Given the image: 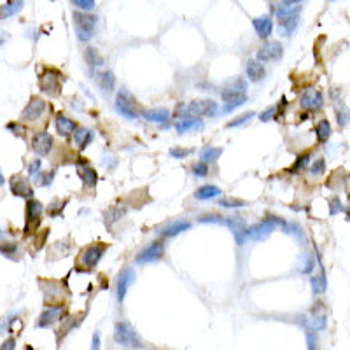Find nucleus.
<instances>
[{
    "instance_id": "1",
    "label": "nucleus",
    "mask_w": 350,
    "mask_h": 350,
    "mask_svg": "<svg viewBox=\"0 0 350 350\" xmlns=\"http://www.w3.org/2000/svg\"><path fill=\"white\" fill-rule=\"evenodd\" d=\"M74 23H76V35L77 40L81 42H88L91 37L95 35L98 25V18L91 13H84V11H74Z\"/></svg>"
},
{
    "instance_id": "2",
    "label": "nucleus",
    "mask_w": 350,
    "mask_h": 350,
    "mask_svg": "<svg viewBox=\"0 0 350 350\" xmlns=\"http://www.w3.org/2000/svg\"><path fill=\"white\" fill-rule=\"evenodd\" d=\"M286 221L280 219L277 216H270L266 219H263L261 223L254 224L250 228H245L244 230V237L245 238H250V240H264L271 231H275V228L278 226H284Z\"/></svg>"
},
{
    "instance_id": "3",
    "label": "nucleus",
    "mask_w": 350,
    "mask_h": 350,
    "mask_svg": "<svg viewBox=\"0 0 350 350\" xmlns=\"http://www.w3.org/2000/svg\"><path fill=\"white\" fill-rule=\"evenodd\" d=\"M114 340L116 343L123 345V347H135L142 348V341H140L138 334L128 322H117L114 327Z\"/></svg>"
},
{
    "instance_id": "4",
    "label": "nucleus",
    "mask_w": 350,
    "mask_h": 350,
    "mask_svg": "<svg viewBox=\"0 0 350 350\" xmlns=\"http://www.w3.org/2000/svg\"><path fill=\"white\" fill-rule=\"evenodd\" d=\"M219 112V105L208 98L193 100L186 105V117H212Z\"/></svg>"
},
{
    "instance_id": "5",
    "label": "nucleus",
    "mask_w": 350,
    "mask_h": 350,
    "mask_svg": "<svg viewBox=\"0 0 350 350\" xmlns=\"http://www.w3.org/2000/svg\"><path fill=\"white\" fill-rule=\"evenodd\" d=\"M107 252V244H91L88 247H84L81 250L79 256V263L81 266H84L86 270H93L98 263H100L102 256Z\"/></svg>"
},
{
    "instance_id": "6",
    "label": "nucleus",
    "mask_w": 350,
    "mask_h": 350,
    "mask_svg": "<svg viewBox=\"0 0 350 350\" xmlns=\"http://www.w3.org/2000/svg\"><path fill=\"white\" fill-rule=\"evenodd\" d=\"M42 212L44 207L39 200L30 198L27 201V208H25V216H27V219H25V235L34 233L37 228H39L40 219H42Z\"/></svg>"
},
{
    "instance_id": "7",
    "label": "nucleus",
    "mask_w": 350,
    "mask_h": 350,
    "mask_svg": "<svg viewBox=\"0 0 350 350\" xmlns=\"http://www.w3.org/2000/svg\"><path fill=\"white\" fill-rule=\"evenodd\" d=\"M61 74L58 70H46L42 76L39 77V88L40 91H44L46 95L51 97H58L61 91Z\"/></svg>"
},
{
    "instance_id": "8",
    "label": "nucleus",
    "mask_w": 350,
    "mask_h": 350,
    "mask_svg": "<svg viewBox=\"0 0 350 350\" xmlns=\"http://www.w3.org/2000/svg\"><path fill=\"white\" fill-rule=\"evenodd\" d=\"M116 109L119 114H123L128 119H137L138 117V105L137 100L128 93L126 90H119L116 95Z\"/></svg>"
},
{
    "instance_id": "9",
    "label": "nucleus",
    "mask_w": 350,
    "mask_h": 350,
    "mask_svg": "<svg viewBox=\"0 0 350 350\" xmlns=\"http://www.w3.org/2000/svg\"><path fill=\"white\" fill-rule=\"evenodd\" d=\"M163 256H165V244L161 240H158V242H153L151 245H147L146 249L140 250L137 254V257H135V261H137L138 264L156 263V261H160Z\"/></svg>"
},
{
    "instance_id": "10",
    "label": "nucleus",
    "mask_w": 350,
    "mask_h": 350,
    "mask_svg": "<svg viewBox=\"0 0 350 350\" xmlns=\"http://www.w3.org/2000/svg\"><path fill=\"white\" fill-rule=\"evenodd\" d=\"M284 54V47L278 40H270V42L263 44V46L257 49L256 58L261 63H266V61H277L282 58Z\"/></svg>"
},
{
    "instance_id": "11",
    "label": "nucleus",
    "mask_w": 350,
    "mask_h": 350,
    "mask_svg": "<svg viewBox=\"0 0 350 350\" xmlns=\"http://www.w3.org/2000/svg\"><path fill=\"white\" fill-rule=\"evenodd\" d=\"M9 187H11V193L14 196H20V198H34V187H32L30 180L27 177H21V175H13L9 179Z\"/></svg>"
},
{
    "instance_id": "12",
    "label": "nucleus",
    "mask_w": 350,
    "mask_h": 350,
    "mask_svg": "<svg viewBox=\"0 0 350 350\" xmlns=\"http://www.w3.org/2000/svg\"><path fill=\"white\" fill-rule=\"evenodd\" d=\"M46 107H47V104L42 100V98L34 97L30 102H28V105L23 109V112H21V121H25V123H34V121L40 119L42 114L46 112Z\"/></svg>"
},
{
    "instance_id": "13",
    "label": "nucleus",
    "mask_w": 350,
    "mask_h": 350,
    "mask_svg": "<svg viewBox=\"0 0 350 350\" xmlns=\"http://www.w3.org/2000/svg\"><path fill=\"white\" fill-rule=\"evenodd\" d=\"M247 88H249V84H247V81L244 79V77H237L233 83H228L226 86L223 88V91H221V98H223L224 102H228V100H233V98L245 97Z\"/></svg>"
},
{
    "instance_id": "14",
    "label": "nucleus",
    "mask_w": 350,
    "mask_h": 350,
    "mask_svg": "<svg viewBox=\"0 0 350 350\" xmlns=\"http://www.w3.org/2000/svg\"><path fill=\"white\" fill-rule=\"evenodd\" d=\"M54 147V138L47 131H39L32 137V149L37 156H47Z\"/></svg>"
},
{
    "instance_id": "15",
    "label": "nucleus",
    "mask_w": 350,
    "mask_h": 350,
    "mask_svg": "<svg viewBox=\"0 0 350 350\" xmlns=\"http://www.w3.org/2000/svg\"><path fill=\"white\" fill-rule=\"evenodd\" d=\"M133 282H135V271L131 270V268H124V270L119 273L117 282H116V296H117V301H119V303H123L124 301L128 289H130V286Z\"/></svg>"
},
{
    "instance_id": "16",
    "label": "nucleus",
    "mask_w": 350,
    "mask_h": 350,
    "mask_svg": "<svg viewBox=\"0 0 350 350\" xmlns=\"http://www.w3.org/2000/svg\"><path fill=\"white\" fill-rule=\"evenodd\" d=\"M77 174H79V179L83 180V186L88 187V189H93L98 182V175L97 170H95L91 165L86 163V160H79L77 163Z\"/></svg>"
},
{
    "instance_id": "17",
    "label": "nucleus",
    "mask_w": 350,
    "mask_h": 350,
    "mask_svg": "<svg viewBox=\"0 0 350 350\" xmlns=\"http://www.w3.org/2000/svg\"><path fill=\"white\" fill-rule=\"evenodd\" d=\"M300 104H301V109H305V110H319L320 107L324 105V97L319 90L310 88V90H307L301 95Z\"/></svg>"
},
{
    "instance_id": "18",
    "label": "nucleus",
    "mask_w": 350,
    "mask_h": 350,
    "mask_svg": "<svg viewBox=\"0 0 350 350\" xmlns=\"http://www.w3.org/2000/svg\"><path fill=\"white\" fill-rule=\"evenodd\" d=\"M54 126H56L58 135H61V137H70V135L76 131L77 123L74 119H70L68 116H65L63 112H60L54 117Z\"/></svg>"
},
{
    "instance_id": "19",
    "label": "nucleus",
    "mask_w": 350,
    "mask_h": 350,
    "mask_svg": "<svg viewBox=\"0 0 350 350\" xmlns=\"http://www.w3.org/2000/svg\"><path fill=\"white\" fill-rule=\"evenodd\" d=\"M63 305H56V307H49L46 308V310L40 314L39 317V322H37V327H47L51 326V324L54 322V320H58L61 317V314H63Z\"/></svg>"
},
{
    "instance_id": "20",
    "label": "nucleus",
    "mask_w": 350,
    "mask_h": 350,
    "mask_svg": "<svg viewBox=\"0 0 350 350\" xmlns=\"http://www.w3.org/2000/svg\"><path fill=\"white\" fill-rule=\"evenodd\" d=\"M252 25H254V30H256L257 37H261V39H268V37L271 35V32H273V21L268 16L256 18V20L252 21Z\"/></svg>"
},
{
    "instance_id": "21",
    "label": "nucleus",
    "mask_w": 350,
    "mask_h": 350,
    "mask_svg": "<svg viewBox=\"0 0 350 350\" xmlns=\"http://www.w3.org/2000/svg\"><path fill=\"white\" fill-rule=\"evenodd\" d=\"M74 144L77 146V149L79 151H84L88 147V144L93 140V130H90V128H83V126H77L76 131H74Z\"/></svg>"
},
{
    "instance_id": "22",
    "label": "nucleus",
    "mask_w": 350,
    "mask_h": 350,
    "mask_svg": "<svg viewBox=\"0 0 350 350\" xmlns=\"http://www.w3.org/2000/svg\"><path fill=\"white\" fill-rule=\"evenodd\" d=\"M245 74H247V77H249V81L257 83V81L264 79V76H266V70H264L261 61L249 60V61H247V65H245Z\"/></svg>"
},
{
    "instance_id": "23",
    "label": "nucleus",
    "mask_w": 350,
    "mask_h": 350,
    "mask_svg": "<svg viewBox=\"0 0 350 350\" xmlns=\"http://www.w3.org/2000/svg\"><path fill=\"white\" fill-rule=\"evenodd\" d=\"M201 126H203V123H201V119H198V117H180L175 123V131L177 133H186V131L198 130V128H201Z\"/></svg>"
},
{
    "instance_id": "24",
    "label": "nucleus",
    "mask_w": 350,
    "mask_h": 350,
    "mask_svg": "<svg viewBox=\"0 0 350 350\" xmlns=\"http://www.w3.org/2000/svg\"><path fill=\"white\" fill-rule=\"evenodd\" d=\"M144 119L151 121V123H167L170 119V110L168 109H149L142 112Z\"/></svg>"
},
{
    "instance_id": "25",
    "label": "nucleus",
    "mask_w": 350,
    "mask_h": 350,
    "mask_svg": "<svg viewBox=\"0 0 350 350\" xmlns=\"http://www.w3.org/2000/svg\"><path fill=\"white\" fill-rule=\"evenodd\" d=\"M189 228H191V223H187V221H175V223L165 226L163 230H161V235L170 238V237H175V235H180L182 231H187Z\"/></svg>"
},
{
    "instance_id": "26",
    "label": "nucleus",
    "mask_w": 350,
    "mask_h": 350,
    "mask_svg": "<svg viewBox=\"0 0 350 350\" xmlns=\"http://www.w3.org/2000/svg\"><path fill=\"white\" fill-rule=\"evenodd\" d=\"M23 7V0H9L4 6H0V20H6L14 14H18Z\"/></svg>"
},
{
    "instance_id": "27",
    "label": "nucleus",
    "mask_w": 350,
    "mask_h": 350,
    "mask_svg": "<svg viewBox=\"0 0 350 350\" xmlns=\"http://www.w3.org/2000/svg\"><path fill=\"white\" fill-rule=\"evenodd\" d=\"M300 11H301V4H294V6H280L275 11V14H277L278 21H286L291 20V18L300 16Z\"/></svg>"
},
{
    "instance_id": "28",
    "label": "nucleus",
    "mask_w": 350,
    "mask_h": 350,
    "mask_svg": "<svg viewBox=\"0 0 350 350\" xmlns=\"http://www.w3.org/2000/svg\"><path fill=\"white\" fill-rule=\"evenodd\" d=\"M84 60H86L88 67L91 70L104 65V58H102V54L98 53V49H95V47H86V51H84Z\"/></svg>"
},
{
    "instance_id": "29",
    "label": "nucleus",
    "mask_w": 350,
    "mask_h": 350,
    "mask_svg": "<svg viewBox=\"0 0 350 350\" xmlns=\"http://www.w3.org/2000/svg\"><path fill=\"white\" fill-rule=\"evenodd\" d=\"M219 194H221V189L217 186H212V184L201 186L194 191V198H196V200H210V198H216V196H219Z\"/></svg>"
},
{
    "instance_id": "30",
    "label": "nucleus",
    "mask_w": 350,
    "mask_h": 350,
    "mask_svg": "<svg viewBox=\"0 0 350 350\" xmlns=\"http://www.w3.org/2000/svg\"><path fill=\"white\" fill-rule=\"evenodd\" d=\"M124 216H126V208H124V207H119V205H116V207H110L105 212V217H104L107 228H110L114 223H116V221H119L121 217H124Z\"/></svg>"
},
{
    "instance_id": "31",
    "label": "nucleus",
    "mask_w": 350,
    "mask_h": 350,
    "mask_svg": "<svg viewBox=\"0 0 350 350\" xmlns=\"http://www.w3.org/2000/svg\"><path fill=\"white\" fill-rule=\"evenodd\" d=\"M333 133V128H331V123L327 119H322L317 123V128H315V135H317V140L319 142H327Z\"/></svg>"
},
{
    "instance_id": "32",
    "label": "nucleus",
    "mask_w": 350,
    "mask_h": 350,
    "mask_svg": "<svg viewBox=\"0 0 350 350\" xmlns=\"http://www.w3.org/2000/svg\"><path fill=\"white\" fill-rule=\"evenodd\" d=\"M100 88L105 93H112L114 88H116V76H114V72L105 70V72L100 74Z\"/></svg>"
},
{
    "instance_id": "33",
    "label": "nucleus",
    "mask_w": 350,
    "mask_h": 350,
    "mask_svg": "<svg viewBox=\"0 0 350 350\" xmlns=\"http://www.w3.org/2000/svg\"><path fill=\"white\" fill-rule=\"evenodd\" d=\"M298 21H300V16L291 18V20L280 21L278 23V34L282 37H289L294 34V30L298 28Z\"/></svg>"
},
{
    "instance_id": "34",
    "label": "nucleus",
    "mask_w": 350,
    "mask_h": 350,
    "mask_svg": "<svg viewBox=\"0 0 350 350\" xmlns=\"http://www.w3.org/2000/svg\"><path fill=\"white\" fill-rule=\"evenodd\" d=\"M223 154V147H205L200 153V161L203 163H212V161H217V158Z\"/></svg>"
},
{
    "instance_id": "35",
    "label": "nucleus",
    "mask_w": 350,
    "mask_h": 350,
    "mask_svg": "<svg viewBox=\"0 0 350 350\" xmlns=\"http://www.w3.org/2000/svg\"><path fill=\"white\" fill-rule=\"evenodd\" d=\"M284 230H286V233L287 235H291V237H294L296 238L300 244H305L307 242V238H305V233H303V230H301L298 224H294V223H284Z\"/></svg>"
},
{
    "instance_id": "36",
    "label": "nucleus",
    "mask_w": 350,
    "mask_h": 350,
    "mask_svg": "<svg viewBox=\"0 0 350 350\" xmlns=\"http://www.w3.org/2000/svg\"><path fill=\"white\" fill-rule=\"evenodd\" d=\"M310 284H312V291H314V294H322L324 291H326V287H327L326 273H324V270H320L319 275L312 277L310 278Z\"/></svg>"
},
{
    "instance_id": "37",
    "label": "nucleus",
    "mask_w": 350,
    "mask_h": 350,
    "mask_svg": "<svg viewBox=\"0 0 350 350\" xmlns=\"http://www.w3.org/2000/svg\"><path fill=\"white\" fill-rule=\"evenodd\" d=\"M305 324L308 326V329L322 331V329H326L327 320H326V315H324V314H319V315H312L310 320H308V322H305Z\"/></svg>"
},
{
    "instance_id": "38",
    "label": "nucleus",
    "mask_w": 350,
    "mask_h": 350,
    "mask_svg": "<svg viewBox=\"0 0 350 350\" xmlns=\"http://www.w3.org/2000/svg\"><path fill=\"white\" fill-rule=\"evenodd\" d=\"M217 205L224 208H240V207H247V201L237 200V198H223V200L217 201Z\"/></svg>"
},
{
    "instance_id": "39",
    "label": "nucleus",
    "mask_w": 350,
    "mask_h": 350,
    "mask_svg": "<svg viewBox=\"0 0 350 350\" xmlns=\"http://www.w3.org/2000/svg\"><path fill=\"white\" fill-rule=\"evenodd\" d=\"M0 254L9 257V259H14L18 254V244H14V242H9V244H0Z\"/></svg>"
},
{
    "instance_id": "40",
    "label": "nucleus",
    "mask_w": 350,
    "mask_h": 350,
    "mask_svg": "<svg viewBox=\"0 0 350 350\" xmlns=\"http://www.w3.org/2000/svg\"><path fill=\"white\" fill-rule=\"evenodd\" d=\"M254 116H256V114H254L252 110H249V112L242 114V116L235 117L233 121H230V123L226 124V128H237V126H242V124H244V123H247V121H250V119H252Z\"/></svg>"
},
{
    "instance_id": "41",
    "label": "nucleus",
    "mask_w": 350,
    "mask_h": 350,
    "mask_svg": "<svg viewBox=\"0 0 350 350\" xmlns=\"http://www.w3.org/2000/svg\"><path fill=\"white\" fill-rule=\"evenodd\" d=\"M324 172H326V161H324L322 158H319V160H315L314 163H312L310 174L314 177H322Z\"/></svg>"
},
{
    "instance_id": "42",
    "label": "nucleus",
    "mask_w": 350,
    "mask_h": 350,
    "mask_svg": "<svg viewBox=\"0 0 350 350\" xmlns=\"http://www.w3.org/2000/svg\"><path fill=\"white\" fill-rule=\"evenodd\" d=\"M247 102V95L245 97H240V98H233V100H228L226 104L223 107V112H231V110L238 109L240 105H244Z\"/></svg>"
},
{
    "instance_id": "43",
    "label": "nucleus",
    "mask_w": 350,
    "mask_h": 350,
    "mask_svg": "<svg viewBox=\"0 0 350 350\" xmlns=\"http://www.w3.org/2000/svg\"><path fill=\"white\" fill-rule=\"evenodd\" d=\"M40 168H42V161L40 160H34L28 167V177L30 179H39L40 177Z\"/></svg>"
},
{
    "instance_id": "44",
    "label": "nucleus",
    "mask_w": 350,
    "mask_h": 350,
    "mask_svg": "<svg viewBox=\"0 0 350 350\" xmlns=\"http://www.w3.org/2000/svg\"><path fill=\"white\" fill-rule=\"evenodd\" d=\"M74 6H77L81 11H84V13H90V11L95 9V4H97V0H72Z\"/></svg>"
},
{
    "instance_id": "45",
    "label": "nucleus",
    "mask_w": 350,
    "mask_h": 350,
    "mask_svg": "<svg viewBox=\"0 0 350 350\" xmlns=\"http://www.w3.org/2000/svg\"><path fill=\"white\" fill-rule=\"evenodd\" d=\"M191 170H193V174L196 177H207V174H208V167H207V163H203V161L194 163L193 167H191Z\"/></svg>"
},
{
    "instance_id": "46",
    "label": "nucleus",
    "mask_w": 350,
    "mask_h": 350,
    "mask_svg": "<svg viewBox=\"0 0 350 350\" xmlns=\"http://www.w3.org/2000/svg\"><path fill=\"white\" fill-rule=\"evenodd\" d=\"M338 212H343V203L340 201V198H331L329 200V216H336Z\"/></svg>"
},
{
    "instance_id": "47",
    "label": "nucleus",
    "mask_w": 350,
    "mask_h": 350,
    "mask_svg": "<svg viewBox=\"0 0 350 350\" xmlns=\"http://www.w3.org/2000/svg\"><path fill=\"white\" fill-rule=\"evenodd\" d=\"M310 160H312V156H310L308 153L301 154V156L296 160V165H294V170L300 172V170H303V168H307V167H308V161H310Z\"/></svg>"
},
{
    "instance_id": "48",
    "label": "nucleus",
    "mask_w": 350,
    "mask_h": 350,
    "mask_svg": "<svg viewBox=\"0 0 350 350\" xmlns=\"http://www.w3.org/2000/svg\"><path fill=\"white\" fill-rule=\"evenodd\" d=\"M191 153H193V149H182V147H174V149H170V156L177 158V160H184V158L189 156Z\"/></svg>"
},
{
    "instance_id": "49",
    "label": "nucleus",
    "mask_w": 350,
    "mask_h": 350,
    "mask_svg": "<svg viewBox=\"0 0 350 350\" xmlns=\"http://www.w3.org/2000/svg\"><path fill=\"white\" fill-rule=\"evenodd\" d=\"M275 117H277V107H270V109H266L264 112L259 114V119L263 123H268V121L275 119Z\"/></svg>"
},
{
    "instance_id": "50",
    "label": "nucleus",
    "mask_w": 350,
    "mask_h": 350,
    "mask_svg": "<svg viewBox=\"0 0 350 350\" xmlns=\"http://www.w3.org/2000/svg\"><path fill=\"white\" fill-rule=\"evenodd\" d=\"M307 343H308V350H317V336L314 331L307 329Z\"/></svg>"
},
{
    "instance_id": "51",
    "label": "nucleus",
    "mask_w": 350,
    "mask_h": 350,
    "mask_svg": "<svg viewBox=\"0 0 350 350\" xmlns=\"http://www.w3.org/2000/svg\"><path fill=\"white\" fill-rule=\"evenodd\" d=\"M40 177H42V180H40V186H42V187L51 186V182H53V179H54V170L46 172V174H42Z\"/></svg>"
},
{
    "instance_id": "52",
    "label": "nucleus",
    "mask_w": 350,
    "mask_h": 350,
    "mask_svg": "<svg viewBox=\"0 0 350 350\" xmlns=\"http://www.w3.org/2000/svg\"><path fill=\"white\" fill-rule=\"evenodd\" d=\"M102 347V340H100V333H95L93 338H91V350H100Z\"/></svg>"
},
{
    "instance_id": "53",
    "label": "nucleus",
    "mask_w": 350,
    "mask_h": 350,
    "mask_svg": "<svg viewBox=\"0 0 350 350\" xmlns=\"http://www.w3.org/2000/svg\"><path fill=\"white\" fill-rule=\"evenodd\" d=\"M7 130H11V131H14V135H23L25 133V130H23V126L21 124H16V123H9L7 124Z\"/></svg>"
},
{
    "instance_id": "54",
    "label": "nucleus",
    "mask_w": 350,
    "mask_h": 350,
    "mask_svg": "<svg viewBox=\"0 0 350 350\" xmlns=\"http://www.w3.org/2000/svg\"><path fill=\"white\" fill-rule=\"evenodd\" d=\"M347 123H348V112H347V110L338 114V124H340V126H347Z\"/></svg>"
},
{
    "instance_id": "55",
    "label": "nucleus",
    "mask_w": 350,
    "mask_h": 350,
    "mask_svg": "<svg viewBox=\"0 0 350 350\" xmlns=\"http://www.w3.org/2000/svg\"><path fill=\"white\" fill-rule=\"evenodd\" d=\"M14 347H16V341H14V338H9V340L4 341L0 350H14Z\"/></svg>"
},
{
    "instance_id": "56",
    "label": "nucleus",
    "mask_w": 350,
    "mask_h": 350,
    "mask_svg": "<svg viewBox=\"0 0 350 350\" xmlns=\"http://www.w3.org/2000/svg\"><path fill=\"white\" fill-rule=\"evenodd\" d=\"M294 4H301V0H282V6H294Z\"/></svg>"
},
{
    "instance_id": "57",
    "label": "nucleus",
    "mask_w": 350,
    "mask_h": 350,
    "mask_svg": "<svg viewBox=\"0 0 350 350\" xmlns=\"http://www.w3.org/2000/svg\"><path fill=\"white\" fill-rule=\"evenodd\" d=\"M7 40V35L6 34H2V32H0V46H2L4 42H6Z\"/></svg>"
},
{
    "instance_id": "58",
    "label": "nucleus",
    "mask_w": 350,
    "mask_h": 350,
    "mask_svg": "<svg viewBox=\"0 0 350 350\" xmlns=\"http://www.w3.org/2000/svg\"><path fill=\"white\" fill-rule=\"evenodd\" d=\"M4 184H6V177H4V174H2V170H0V187L4 186Z\"/></svg>"
},
{
    "instance_id": "59",
    "label": "nucleus",
    "mask_w": 350,
    "mask_h": 350,
    "mask_svg": "<svg viewBox=\"0 0 350 350\" xmlns=\"http://www.w3.org/2000/svg\"><path fill=\"white\" fill-rule=\"evenodd\" d=\"M4 237H6V233H4V231H2V228H0V240H2Z\"/></svg>"
},
{
    "instance_id": "60",
    "label": "nucleus",
    "mask_w": 350,
    "mask_h": 350,
    "mask_svg": "<svg viewBox=\"0 0 350 350\" xmlns=\"http://www.w3.org/2000/svg\"><path fill=\"white\" fill-rule=\"evenodd\" d=\"M331 2H333V0H331Z\"/></svg>"
}]
</instances>
